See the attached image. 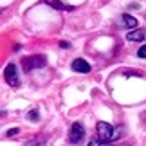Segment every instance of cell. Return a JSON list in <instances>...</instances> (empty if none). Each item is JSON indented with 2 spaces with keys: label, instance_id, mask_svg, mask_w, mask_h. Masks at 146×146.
<instances>
[{
  "label": "cell",
  "instance_id": "1",
  "mask_svg": "<svg viewBox=\"0 0 146 146\" xmlns=\"http://www.w3.org/2000/svg\"><path fill=\"white\" fill-rule=\"evenodd\" d=\"M96 130H98V137L103 139V141H108V143H110L112 139L117 137L115 128L112 126V125H108V123H105V121H99V123H98Z\"/></svg>",
  "mask_w": 146,
  "mask_h": 146
},
{
  "label": "cell",
  "instance_id": "2",
  "mask_svg": "<svg viewBox=\"0 0 146 146\" xmlns=\"http://www.w3.org/2000/svg\"><path fill=\"white\" fill-rule=\"evenodd\" d=\"M47 60L43 54H35V56H29V58H25L22 61V65H24V72H31L33 69H40V67H45Z\"/></svg>",
  "mask_w": 146,
  "mask_h": 146
},
{
  "label": "cell",
  "instance_id": "3",
  "mask_svg": "<svg viewBox=\"0 0 146 146\" xmlns=\"http://www.w3.org/2000/svg\"><path fill=\"white\" fill-rule=\"evenodd\" d=\"M4 78H5V81L9 83V87H18L20 85V78H18V72H16V65L15 63H9L4 69Z\"/></svg>",
  "mask_w": 146,
  "mask_h": 146
},
{
  "label": "cell",
  "instance_id": "4",
  "mask_svg": "<svg viewBox=\"0 0 146 146\" xmlns=\"http://www.w3.org/2000/svg\"><path fill=\"white\" fill-rule=\"evenodd\" d=\"M83 137H85V128H83L81 123H74V125L70 126V132H69V141L72 144H78L83 141Z\"/></svg>",
  "mask_w": 146,
  "mask_h": 146
},
{
  "label": "cell",
  "instance_id": "5",
  "mask_svg": "<svg viewBox=\"0 0 146 146\" xmlns=\"http://www.w3.org/2000/svg\"><path fill=\"white\" fill-rule=\"evenodd\" d=\"M72 70L74 72H90V65H88L85 60L78 58V60L72 61Z\"/></svg>",
  "mask_w": 146,
  "mask_h": 146
},
{
  "label": "cell",
  "instance_id": "6",
  "mask_svg": "<svg viewBox=\"0 0 146 146\" xmlns=\"http://www.w3.org/2000/svg\"><path fill=\"white\" fill-rule=\"evenodd\" d=\"M47 5H50V7H54V9H60V11H70L72 9V5H67V4H61L60 0H43Z\"/></svg>",
  "mask_w": 146,
  "mask_h": 146
},
{
  "label": "cell",
  "instance_id": "7",
  "mask_svg": "<svg viewBox=\"0 0 146 146\" xmlns=\"http://www.w3.org/2000/svg\"><path fill=\"white\" fill-rule=\"evenodd\" d=\"M143 38H144V33L143 31H130L126 35V40L128 42H141Z\"/></svg>",
  "mask_w": 146,
  "mask_h": 146
},
{
  "label": "cell",
  "instance_id": "8",
  "mask_svg": "<svg viewBox=\"0 0 146 146\" xmlns=\"http://www.w3.org/2000/svg\"><path fill=\"white\" fill-rule=\"evenodd\" d=\"M123 22H125V25L128 27V29H135L137 27V20L133 18L132 15H123Z\"/></svg>",
  "mask_w": 146,
  "mask_h": 146
},
{
  "label": "cell",
  "instance_id": "9",
  "mask_svg": "<svg viewBox=\"0 0 146 146\" xmlns=\"http://www.w3.org/2000/svg\"><path fill=\"white\" fill-rule=\"evenodd\" d=\"M87 146H110L108 141H103V139H92Z\"/></svg>",
  "mask_w": 146,
  "mask_h": 146
},
{
  "label": "cell",
  "instance_id": "10",
  "mask_svg": "<svg viewBox=\"0 0 146 146\" xmlns=\"http://www.w3.org/2000/svg\"><path fill=\"white\" fill-rule=\"evenodd\" d=\"M29 119H31V121H38V119H40V114H38L36 110H31V112H29Z\"/></svg>",
  "mask_w": 146,
  "mask_h": 146
},
{
  "label": "cell",
  "instance_id": "11",
  "mask_svg": "<svg viewBox=\"0 0 146 146\" xmlns=\"http://www.w3.org/2000/svg\"><path fill=\"white\" fill-rule=\"evenodd\" d=\"M139 58H143V60H146V45H143V47H139Z\"/></svg>",
  "mask_w": 146,
  "mask_h": 146
},
{
  "label": "cell",
  "instance_id": "12",
  "mask_svg": "<svg viewBox=\"0 0 146 146\" xmlns=\"http://www.w3.org/2000/svg\"><path fill=\"white\" fill-rule=\"evenodd\" d=\"M60 47H61V49H69V47H70V43H69V42H61V43H60Z\"/></svg>",
  "mask_w": 146,
  "mask_h": 146
},
{
  "label": "cell",
  "instance_id": "13",
  "mask_svg": "<svg viewBox=\"0 0 146 146\" xmlns=\"http://www.w3.org/2000/svg\"><path fill=\"white\" fill-rule=\"evenodd\" d=\"M16 132H18V128H11V130L7 132V135H16Z\"/></svg>",
  "mask_w": 146,
  "mask_h": 146
}]
</instances>
